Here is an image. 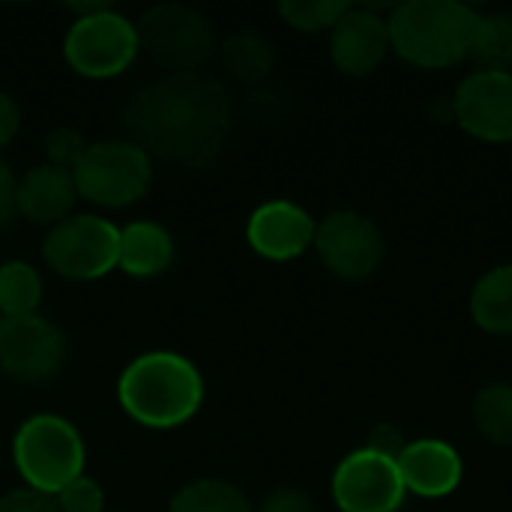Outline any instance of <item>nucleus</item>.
Masks as SVG:
<instances>
[{"label": "nucleus", "mask_w": 512, "mask_h": 512, "mask_svg": "<svg viewBox=\"0 0 512 512\" xmlns=\"http://www.w3.org/2000/svg\"><path fill=\"white\" fill-rule=\"evenodd\" d=\"M231 96L222 81L189 72L141 87L123 108V126L147 156L201 168L219 156L231 132Z\"/></svg>", "instance_id": "nucleus-1"}, {"label": "nucleus", "mask_w": 512, "mask_h": 512, "mask_svg": "<svg viewBox=\"0 0 512 512\" xmlns=\"http://www.w3.org/2000/svg\"><path fill=\"white\" fill-rule=\"evenodd\" d=\"M120 408L147 429H177L204 402V381L192 360L174 351L135 357L117 381Z\"/></svg>", "instance_id": "nucleus-2"}, {"label": "nucleus", "mask_w": 512, "mask_h": 512, "mask_svg": "<svg viewBox=\"0 0 512 512\" xmlns=\"http://www.w3.org/2000/svg\"><path fill=\"white\" fill-rule=\"evenodd\" d=\"M477 12L459 0H408L387 18L390 51L420 69H447L471 57Z\"/></svg>", "instance_id": "nucleus-3"}, {"label": "nucleus", "mask_w": 512, "mask_h": 512, "mask_svg": "<svg viewBox=\"0 0 512 512\" xmlns=\"http://www.w3.org/2000/svg\"><path fill=\"white\" fill-rule=\"evenodd\" d=\"M12 459L27 489L54 498L63 486L84 474V441L63 417L36 414L18 429Z\"/></svg>", "instance_id": "nucleus-4"}, {"label": "nucleus", "mask_w": 512, "mask_h": 512, "mask_svg": "<svg viewBox=\"0 0 512 512\" xmlns=\"http://www.w3.org/2000/svg\"><path fill=\"white\" fill-rule=\"evenodd\" d=\"M135 30H138V45L162 69H171V75L201 72L216 54V42L207 18L183 3L150 6L135 24Z\"/></svg>", "instance_id": "nucleus-5"}, {"label": "nucleus", "mask_w": 512, "mask_h": 512, "mask_svg": "<svg viewBox=\"0 0 512 512\" xmlns=\"http://www.w3.org/2000/svg\"><path fill=\"white\" fill-rule=\"evenodd\" d=\"M78 195L99 207H129L147 195L153 162L132 141L90 144L78 168L72 171Z\"/></svg>", "instance_id": "nucleus-6"}, {"label": "nucleus", "mask_w": 512, "mask_h": 512, "mask_svg": "<svg viewBox=\"0 0 512 512\" xmlns=\"http://www.w3.org/2000/svg\"><path fill=\"white\" fill-rule=\"evenodd\" d=\"M138 30L120 12L105 9L87 18H75L63 39L66 63L84 78H114L126 72L138 54Z\"/></svg>", "instance_id": "nucleus-7"}, {"label": "nucleus", "mask_w": 512, "mask_h": 512, "mask_svg": "<svg viewBox=\"0 0 512 512\" xmlns=\"http://www.w3.org/2000/svg\"><path fill=\"white\" fill-rule=\"evenodd\" d=\"M117 249H120V231L99 216H66L48 231L42 243V255L48 267L78 282H90L114 270Z\"/></svg>", "instance_id": "nucleus-8"}, {"label": "nucleus", "mask_w": 512, "mask_h": 512, "mask_svg": "<svg viewBox=\"0 0 512 512\" xmlns=\"http://www.w3.org/2000/svg\"><path fill=\"white\" fill-rule=\"evenodd\" d=\"M330 273L348 282L369 279L384 261V234L357 210H333L318 222L312 243Z\"/></svg>", "instance_id": "nucleus-9"}, {"label": "nucleus", "mask_w": 512, "mask_h": 512, "mask_svg": "<svg viewBox=\"0 0 512 512\" xmlns=\"http://www.w3.org/2000/svg\"><path fill=\"white\" fill-rule=\"evenodd\" d=\"M405 495L399 465L369 447L348 453L333 471V501L342 512H399Z\"/></svg>", "instance_id": "nucleus-10"}, {"label": "nucleus", "mask_w": 512, "mask_h": 512, "mask_svg": "<svg viewBox=\"0 0 512 512\" xmlns=\"http://www.w3.org/2000/svg\"><path fill=\"white\" fill-rule=\"evenodd\" d=\"M453 120L477 141L510 144L512 141V72L477 69L456 87Z\"/></svg>", "instance_id": "nucleus-11"}, {"label": "nucleus", "mask_w": 512, "mask_h": 512, "mask_svg": "<svg viewBox=\"0 0 512 512\" xmlns=\"http://www.w3.org/2000/svg\"><path fill=\"white\" fill-rule=\"evenodd\" d=\"M63 354V336L51 321L39 315L0 321V369L9 378L21 384H42L60 372Z\"/></svg>", "instance_id": "nucleus-12"}, {"label": "nucleus", "mask_w": 512, "mask_h": 512, "mask_svg": "<svg viewBox=\"0 0 512 512\" xmlns=\"http://www.w3.org/2000/svg\"><path fill=\"white\" fill-rule=\"evenodd\" d=\"M315 228V219L300 204L267 201L249 216L246 240L267 261H291L315 243Z\"/></svg>", "instance_id": "nucleus-13"}, {"label": "nucleus", "mask_w": 512, "mask_h": 512, "mask_svg": "<svg viewBox=\"0 0 512 512\" xmlns=\"http://www.w3.org/2000/svg\"><path fill=\"white\" fill-rule=\"evenodd\" d=\"M390 51V27L369 6H351L330 30V57L345 75L375 72Z\"/></svg>", "instance_id": "nucleus-14"}, {"label": "nucleus", "mask_w": 512, "mask_h": 512, "mask_svg": "<svg viewBox=\"0 0 512 512\" xmlns=\"http://www.w3.org/2000/svg\"><path fill=\"white\" fill-rule=\"evenodd\" d=\"M402 483L408 492L420 498H447L459 489L462 483V459L459 453L438 441V438H423L405 447V453L396 459Z\"/></svg>", "instance_id": "nucleus-15"}, {"label": "nucleus", "mask_w": 512, "mask_h": 512, "mask_svg": "<svg viewBox=\"0 0 512 512\" xmlns=\"http://www.w3.org/2000/svg\"><path fill=\"white\" fill-rule=\"evenodd\" d=\"M75 195H78V189H75L72 171H63L48 162V165L30 168L21 177L18 189H15V210L30 222H42V225L54 222L57 225L69 216Z\"/></svg>", "instance_id": "nucleus-16"}, {"label": "nucleus", "mask_w": 512, "mask_h": 512, "mask_svg": "<svg viewBox=\"0 0 512 512\" xmlns=\"http://www.w3.org/2000/svg\"><path fill=\"white\" fill-rule=\"evenodd\" d=\"M174 261V240L156 222H132L120 231L117 267L129 276L150 279L171 267Z\"/></svg>", "instance_id": "nucleus-17"}, {"label": "nucleus", "mask_w": 512, "mask_h": 512, "mask_svg": "<svg viewBox=\"0 0 512 512\" xmlns=\"http://www.w3.org/2000/svg\"><path fill=\"white\" fill-rule=\"evenodd\" d=\"M471 318L492 336H512V264L480 276L471 291Z\"/></svg>", "instance_id": "nucleus-18"}, {"label": "nucleus", "mask_w": 512, "mask_h": 512, "mask_svg": "<svg viewBox=\"0 0 512 512\" xmlns=\"http://www.w3.org/2000/svg\"><path fill=\"white\" fill-rule=\"evenodd\" d=\"M219 63L231 81L243 87H258L273 72V45L258 33H234L219 48Z\"/></svg>", "instance_id": "nucleus-19"}, {"label": "nucleus", "mask_w": 512, "mask_h": 512, "mask_svg": "<svg viewBox=\"0 0 512 512\" xmlns=\"http://www.w3.org/2000/svg\"><path fill=\"white\" fill-rule=\"evenodd\" d=\"M471 57L480 63V69L489 72H512V18L504 12H477L474 39H471Z\"/></svg>", "instance_id": "nucleus-20"}, {"label": "nucleus", "mask_w": 512, "mask_h": 512, "mask_svg": "<svg viewBox=\"0 0 512 512\" xmlns=\"http://www.w3.org/2000/svg\"><path fill=\"white\" fill-rule=\"evenodd\" d=\"M42 303V279L24 261L0 264V312L3 318L36 315Z\"/></svg>", "instance_id": "nucleus-21"}, {"label": "nucleus", "mask_w": 512, "mask_h": 512, "mask_svg": "<svg viewBox=\"0 0 512 512\" xmlns=\"http://www.w3.org/2000/svg\"><path fill=\"white\" fill-rule=\"evenodd\" d=\"M168 512H255L246 495L225 480H198L183 486Z\"/></svg>", "instance_id": "nucleus-22"}, {"label": "nucleus", "mask_w": 512, "mask_h": 512, "mask_svg": "<svg viewBox=\"0 0 512 512\" xmlns=\"http://www.w3.org/2000/svg\"><path fill=\"white\" fill-rule=\"evenodd\" d=\"M474 423L498 447H512V384H489L474 396Z\"/></svg>", "instance_id": "nucleus-23"}, {"label": "nucleus", "mask_w": 512, "mask_h": 512, "mask_svg": "<svg viewBox=\"0 0 512 512\" xmlns=\"http://www.w3.org/2000/svg\"><path fill=\"white\" fill-rule=\"evenodd\" d=\"M351 9L345 0H285L279 3V15L303 33H318V30H333L339 18Z\"/></svg>", "instance_id": "nucleus-24"}, {"label": "nucleus", "mask_w": 512, "mask_h": 512, "mask_svg": "<svg viewBox=\"0 0 512 512\" xmlns=\"http://www.w3.org/2000/svg\"><path fill=\"white\" fill-rule=\"evenodd\" d=\"M87 147L90 144L84 141V135L78 129H72V126H57L45 138V153H48L51 165H57L63 171H75L78 162L84 159Z\"/></svg>", "instance_id": "nucleus-25"}, {"label": "nucleus", "mask_w": 512, "mask_h": 512, "mask_svg": "<svg viewBox=\"0 0 512 512\" xmlns=\"http://www.w3.org/2000/svg\"><path fill=\"white\" fill-rule=\"evenodd\" d=\"M54 504L60 512H102L105 507V495L99 489L96 480L90 477H78L72 480L69 486H63L57 495H54Z\"/></svg>", "instance_id": "nucleus-26"}, {"label": "nucleus", "mask_w": 512, "mask_h": 512, "mask_svg": "<svg viewBox=\"0 0 512 512\" xmlns=\"http://www.w3.org/2000/svg\"><path fill=\"white\" fill-rule=\"evenodd\" d=\"M0 512H60L51 495L33 489H15L0 498Z\"/></svg>", "instance_id": "nucleus-27"}, {"label": "nucleus", "mask_w": 512, "mask_h": 512, "mask_svg": "<svg viewBox=\"0 0 512 512\" xmlns=\"http://www.w3.org/2000/svg\"><path fill=\"white\" fill-rule=\"evenodd\" d=\"M372 453H378V456H387V459H399L402 453H405V447H408V441H405V435H402V429L399 426H393V423H381V426H375L372 429V435H369V444H366Z\"/></svg>", "instance_id": "nucleus-28"}, {"label": "nucleus", "mask_w": 512, "mask_h": 512, "mask_svg": "<svg viewBox=\"0 0 512 512\" xmlns=\"http://www.w3.org/2000/svg\"><path fill=\"white\" fill-rule=\"evenodd\" d=\"M255 512H315V504L300 489H279Z\"/></svg>", "instance_id": "nucleus-29"}, {"label": "nucleus", "mask_w": 512, "mask_h": 512, "mask_svg": "<svg viewBox=\"0 0 512 512\" xmlns=\"http://www.w3.org/2000/svg\"><path fill=\"white\" fill-rule=\"evenodd\" d=\"M15 189H18V183L12 177L9 165L0 159V231L9 228V222L15 216Z\"/></svg>", "instance_id": "nucleus-30"}, {"label": "nucleus", "mask_w": 512, "mask_h": 512, "mask_svg": "<svg viewBox=\"0 0 512 512\" xmlns=\"http://www.w3.org/2000/svg\"><path fill=\"white\" fill-rule=\"evenodd\" d=\"M18 126H21V111H18L15 99L0 93V150L18 135Z\"/></svg>", "instance_id": "nucleus-31"}]
</instances>
